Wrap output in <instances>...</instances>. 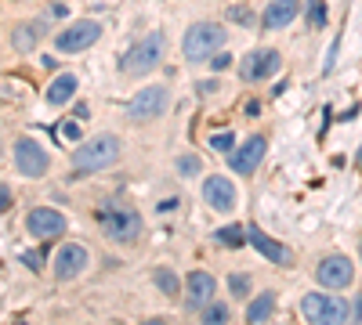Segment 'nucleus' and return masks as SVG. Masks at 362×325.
Here are the masks:
<instances>
[{
    "instance_id": "nucleus-1",
    "label": "nucleus",
    "mask_w": 362,
    "mask_h": 325,
    "mask_svg": "<svg viewBox=\"0 0 362 325\" xmlns=\"http://www.w3.org/2000/svg\"><path fill=\"white\" fill-rule=\"evenodd\" d=\"M163 55H167V37H163V32H145V37L123 55L120 69L127 76H145V73H152L156 65L163 62Z\"/></svg>"
},
{
    "instance_id": "nucleus-2",
    "label": "nucleus",
    "mask_w": 362,
    "mask_h": 325,
    "mask_svg": "<svg viewBox=\"0 0 362 325\" xmlns=\"http://www.w3.org/2000/svg\"><path fill=\"white\" fill-rule=\"evenodd\" d=\"M98 217H102V232L113 242H134L141 235V214H138V210H131V206L105 203Z\"/></svg>"
},
{
    "instance_id": "nucleus-3",
    "label": "nucleus",
    "mask_w": 362,
    "mask_h": 325,
    "mask_svg": "<svg viewBox=\"0 0 362 325\" xmlns=\"http://www.w3.org/2000/svg\"><path fill=\"white\" fill-rule=\"evenodd\" d=\"M116 156H120V141L113 134H94L87 145L73 152V162L76 170H105L116 162Z\"/></svg>"
},
{
    "instance_id": "nucleus-4",
    "label": "nucleus",
    "mask_w": 362,
    "mask_h": 325,
    "mask_svg": "<svg viewBox=\"0 0 362 325\" xmlns=\"http://www.w3.org/2000/svg\"><path fill=\"white\" fill-rule=\"evenodd\" d=\"M225 26H217V22H199L185 32V58L188 62H203V58H210L221 51V44H225Z\"/></svg>"
},
{
    "instance_id": "nucleus-5",
    "label": "nucleus",
    "mask_w": 362,
    "mask_h": 325,
    "mask_svg": "<svg viewBox=\"0 0 362 325\" xmlns=\"http://www.w3.org/2000/svg\"><path fill=\"white\" fill-rule=\"evenodd\" d=\"M301 311L308 322H323V325H341L348 322V315H355V307H348V300L326 297V292H308L301 300Z\"/></svg>"
},
{
    "instance_id": "nucleus-6",
    "label": "nucleus",
    "mask_w": 362,
    "mask_h": 325,
    "mask_svg": "<svg viewBox=\"0 0 362 325\" xmlns=\"http://www.w3.org/2000/svg\"><path fill=\"white\" fill-rule=\"evenodd\" d=\"M98 37H102V26L84 19V22H73L69 29H62L55 37V47L66 55H76V51H87L91 44H98Z\"/></svg>"
},
{
    "instance_id": "nucleus-7",
    "label": "nucleus",
    "mask_w": 362,
    "mask_h": 325,
    "mask_svg": "<svg viewBox=\"0 0 362 325\" xmlns=\"http://www.w3.org/2000/svg\"><path fill=\"white\" fill-rule=\"evenodd\" d=\"M163 109H167V87H145V91H138L131 98L127 116L134 123H145V120H156Z\"/></svg>"
},
{
    "instance_id": "nucleus-8",
    "label": "nucleus",
    "mask_w": 362,
    "mask_h": 325,
    "mask_svg": "<svg viewBox=\"0 0 362 325\" xmlns=\"http://www.w3.org/2000/svg\"><path fill=\"white\" fill-rule=\"evenodd\" d=\"M316 275H319V286H326V289H348L352 279H355V268H352V260H348V257L334 253V257H326V260H323Z\"/></svg>"
},
{
    "instance_id": "nucleus-9",
    "label": "nucleus",
    "mask_w": 362,
    "mask_h": 325,
    "mask_svg": "<svg viewBox=\"0 0 362 325\" xmlns=\"http://www.w3.org/2000/svg\"><path fill=\"white\" fill-rule=\"evenodd\" d=\"M15 167H19L26 177H44L47 174V152L40 149L37 141H29V138H22L19 145H15Z\"/></svg>"
},
{
    "instance_id": "nucleus-10",
    "label": "nucleus",
    "mask_w": 362,
    "mask_h": 325,
    "mask_svg": "<svg viewBox=\"0 0 362 325\" xmlns=\"http://www.w3.org/2000/svg\"><path fill=\"white\" fill-rule=\"evenodd\" d=\"M203 199H207L210 210H217V214H232L235 210V188L228 177H207L203 181Z\"/></svg>"
},
{
    "instance_id": "nucleus-11",
    "label": "nucleus",
    "mask_w": 362,
    "mask_h": 325,
    "mask_svg": "<svg viewBox=\"0 0 362 325\" xmlns=\"http://www.w3.org/2000/svg\"><path fill=\"white\" fill-rule=\"evenodd\" d=\"M26 228H29L33 235H40V239H51V235H62V232H66V217H62L58 210H51V206H37V210H29Z\"/></svg>"
},
{
    "instance_id": "nucleus-12",
    "label": "nucleus",
    "mask_w": 362,
    "mask_h": 325,
    "mask_svg": "<svg viewBox=\"0 0 362 325\" xmlns=\"http://www.w3.org/2000/svg\"><path fill=\"white\" fill-rule=\"evenodd\" d=\"M279 65H282V58H279V51H254L243 65H239V73H243V80H250V84H257V80H269V76H275L279 73Z\"/></svg>"
},
{
    "instance_id": "nucleus-13",
    "label": "nucleus",
    "mask_w": 362,
    "mask_h": 325,
    "mask_svg": "<svg viewBox=\"0 0 362 325\" xmlns=\"http://www.w3.org/2000/svg\"><path fill=\"white\" fill-rule=\"evenodd\" d=\"M84 268H87V250H84V246L69 242V246L58 250V257H55V279L69 282V279H76Z\"/></svg>"
},
{
    "instance_id": "nucleus-14",
    "label": "nucleus",
    "mask_w": 362,
    "mask_h": 325,
    "mask_svg": "<svg viewBox=\"0 0 362 325\" xmlns=\"http://www.w3.org/2000/svg\"><path fill=\"white\" fill-rule=\"evenodd\" d=\"M264 138L261 134H254V138H246L239 149H232V170L235 174H254L257 170V162H261V156H264Z\"/></svg>"
},
{
    "instance_id": "nucleus-15",
    "label": "nucleus",
    "mask_w": 362,
    "mask_h": 325,
    "mask_svg": "<svg viewBox=\"0 0 362 325\" xmlns=\"http://www.w3.org/2000/svg\"><path fill=\"white\" fill-rule=\"evenodd\" d=\"M246 242H250V246H254L264 260H269V264H279V268L290 264V250L282 246V242L269 239V235L261 232V228H246Z\"/></svg>"
},
{
    "instance_id": "nucleus-16",
    "label": "nucleus",
    "mask_w": 362,
    "mask_h": 325,
    "mask_svg": "<svg viewBox=\"0 0 362 325\" xmlns=\"http://www.w3.org/2000/svg\"><path fill=\"white\" fill-rule=\"evenodd\" d=\"M297 11H301V0H272L269 8H264V19L261 26L264 29H282L297 19Z\"/></svg>"
},
{
    "instance_id": "nucleus-17",
    "label": "nucleus",
    "mask_w": 362,
    "mask_h": 325,
    "mask_svg": "<svg viewBox=\"0 0 362 325\" xmlns=\"http://www.w3.org/2000/svg\"><path fill=\"white\" fill-rule=\"evenodd\" d=\"M185 286H188V307H207V304L214 300V275L192 271Z\"/></svg>"
},
{
    "instance_id": "nucleus-18",
    "label": "nucleus",
    "mask_w": 362,
    "mask_h": 325,
    "mask_svg": "<svg viewBox=\"0 0 362 325\" xmlns=\"http://www.w3.org/2000/svg\"><path fill=\"white\" fill-rule=\"evenodd\" d=\"M73 94H76V76L73 73H62L55 84L47 87V102H51V105H69Z\"/></svg>"
},
{
    "instance_id": "nucleus-19",
    "label": "nucleus",
    "mask_w": 362,
    "mask_h": 325,
    "mask_svg": "<svg viewBox=\"0 0 362 325\" xmlns=\"http://www.w3.org/2000/svg\"><path fill=\"white\" fill-rule=\"evenodd\" d=\"M272 311H275V292H261L257 300H250V307H246V322H269L272 318Z\"/></svg>"
},
{
    "instance_id": "nucleus-20",
    "label": "nucleus",
    "mask_w": 362,
    "mask_h": 325,
    "mask_svg": "<svg viewBox=\"0 0 362 325\" xmlns=\"http://www.w3.org/2000/svg\"><path fill=\"white\" fill-rule=\"evenodd\" d=\"M37 40H40V26H19L15 29V47H19V51H33Z\"/></svg>"
},
{
    "instance_id": "nucleus-21",
    "label": "nucleus",
    "mask_w": 362,
    "mask_h": 325,
    "mask_svg": "<svg viewBox=\"0 0 362 325\" xmlns=\"http://www.w3.org/2000/svg\"><path fill=\"white\" fill-rule=\"evenodd\" d=\"M217 242H221V246H243L246 242V235H243V228H217Z\"/></svg>"
},
{
    "instance_id": "nucleus-22",
    "label": "nucleus",
    "mask_w": 362,
    "mask_h": 325,
    "mask_svg": "<svg viewBox=\"0 0 362 325\" xmlns=\"http://www.w3.org/2000/svg\"><path fill=\"white\" fill-rule=\"evenodd\" d=\"M152 279H156V286H160V289L167 292V297H174V292H178V275H174V271L160 268V271L152 275Z\"/></svg>"
},
{
    "instance_id": "nucleus-23",
    "label": "nucleus",
    "mask_w": 362,
    "mask_h": 325,
    "mask_svg": "<svg viewBox=\"0 0 362 325\" xmlns=\"http://www.w3.org/2000/svg\"><path fill=\"white\" fill-rule=\"evenodd\" d=\"M203 322H210V325L228 322V307L225 304H207V307H203Z\"/></svg>"
},
{
    "instance_id": "nucleus-24",
    "label": "nucleus",
    "mask_w": 362,
    "mask_h": 325,
    "mask_svg": "<svg viewBox=\"0 0 362 325\" xmlns=\"http://www.w3.org/2000/svg\"><path fill=\"white\" fill-rule=\"evenodd\" d=\"M228 289H232V297H246V289H250V279L239 271V275H232L228 279Z\"/></svg>"
},
{
    "instance_id": "nucleus-25",
    "label": "nucleus",
    "mask_w": 362,
    "mask_h": 325,
    "mask_svg": "<svg viewBox=\"0 0 362 325\" xmlns=\"http://www.w3.org/2000/svg\"><path fill=\"white\" fill-rule=\"evenodd\" d=\"M210 149L214 152H228V149H235V138L232 134H210Z\"/></svg>"
},
{
    "instance_id": "nucleus-26",
    "label": "nucleus",
    "mask_w": 362,
    "mask_h": 325,
    "mask_svg": "<svg viewBox=\"0 0 362 325\" xmlns=\"http://www.w3.org/2000/svg\"><path fill=\"white\" fill-rule=\"evenodd\" d=\"M178 170H181L185 177H196V174H199V159H192V156H181V159H178Z\"/></svg>"
},
{
    "instance_id": "nucleus-27",
    "label": "nucleus",
    "mask_w": 362,
    "mask_h": 325,
    "mask_svg": "<svg viewBox=\"0 0 362 325\" xmlns=\"http://www.w3.org/2000/svg\"><path fill=\"white\" fill-rule=\"evenodd\" d=\"M40 260H44L40 250H26V253H22V264H26L29 271H40Z\"/></svg>"
},
{
    "instance_id": "nucleus-28",
    "label": "nucleus",
    "mask_w": 362,
    "mask_h": 325,
    "mask_svg": "<svg viewBox=\"0 0 362 325\" xmlns=\"http://www.w3.org/2000/svg\"><path fill=\"white\" fill-rule=\"evenodd\" d=\"M311 26H326V8H323V0H311Z\"/></svg>"
},
{
    "instance_id": "nucleus-29",
    "label": "nucleus",
    "mask_w": 362,
    "mask_h": 325,
    "mask_svg": "<svg viewBox=\"0 0 362 325\" xmlns=\"http://www.w3.org/2000/svg\"><path fill=\"white\" fill-rule=\"evenodd\" d=\"M228 65H232V55H210V69H214V73L228 69Z\"/></svg>"
},
{
    "instance_id": "nucleus-30",
    "label": "nucleus",
    "mask_w": 362,
    "mask_h": 325,
    "mask_svg": "<svg viewBox=\"0 0 362 325\" xmlns=\"http://www.w3.org/2000/svg\"><path fill=\"white\" fill-rule=\"evenodd\" d=\"M228 19H235V22H254V19H250V11H243V8H228Z\"/></svg>"
},
{
    "instance_id": "nucleus-31",
    "label": "nucleus",
    "mask_w": 362,
    "mask_h": 325,
    "mask_svg": "<svg viewBox=\"0 0 362 325\" xmlns=\"http://www.w3.org/2000/svg\"><path fill=\"white\" fill-rule=\"evenodd\" d=\"M62 134H66V138H73V141H76V138H80V123H76V120H69L66 127H62Z\"/></svg>"
},
{
    "instance_id": "nucleus-32",
    "label": "nucleus",
    "mask_w": 362,
    "mask_h": 325,
    "mask_svg": "<svg viewBox=\"0 0 362 325\" xmlns=\"http://www.w3.org/2000/svg\"><path fill=\"white\" fill-rule=\"evenodd\" d=\"M8 206H11V192H8L4 185H0V214H4Z\"/></svg>"
},
{
    "instance_id": "nucleus-33",
    "label": "nucleus",
    "mask_w": 362,
    "mask_h": 325,
    "mask_svg": "<svg viewBox=\"0 0 362 325\" xmlns=\"http://www.w3.org/2000/svg\"><path fill=\"white\" fill-rule=\"evenodd\" d=\"M210 91H217V84H214V80H207V84H199V94H210Z\"/></svg>"
},
{
    "instance_id": "nucleus-34",
    "label": "nucleus",
    "mask_w": 362,
    "mask_h": 325,
    "mask_svg": "<svg viewBox=\"0 0 362 325\" xmlns=\"http://www.w3.org/2000/svg\"><path fill=\"white\" fill-rule=\"evenodd\" d=\"M359 250H362V242H359Z\"/></svg>"
}]
</instances>
